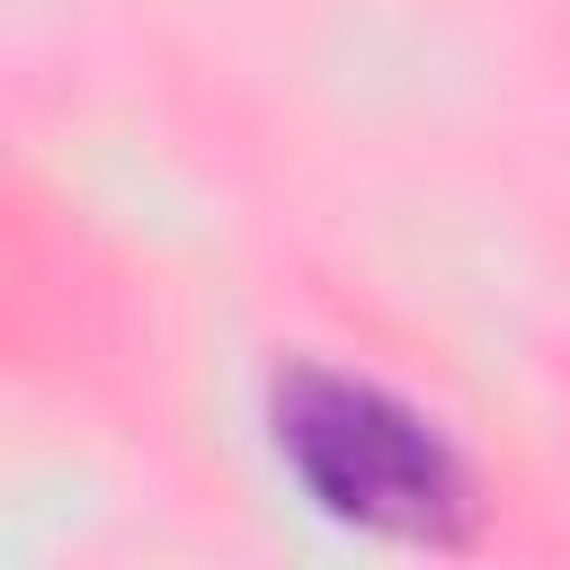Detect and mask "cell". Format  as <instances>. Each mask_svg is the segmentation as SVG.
I'll return each instance as SVG.
<instances>
[{
  "mask_svg": "<svg viewBox=\"0 0 570 570\" xmlns=\"http://www.w3.org/2000/svg\"><path fill=\"white\" fill-rule=\"evenodd\" d=\"M276 445L321 508L383 534H454L472 508L445 436L392 392L347 383V374H294L276 392Z\"/></svg>",
  "mask_w": 570,
  "mask_h": 570,
  "instance_id": "1",
  "label": "cell"
}]
</instances>
